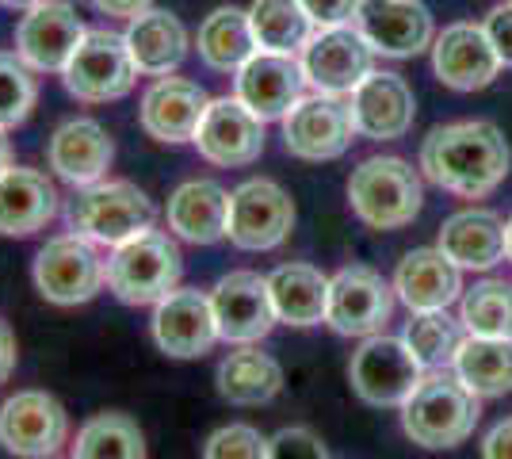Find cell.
Listing matches in <instances>:
<instances>
[{"label": "cell", "mask_w": 512, "mask_h": 459, "mask_svg": "<svg viewBox=\"0 0 512 459\" xmlns=\"http://www.w3.org/2000/svg\"><path fill=\"white\" fill-rule=\"evenodd\" d=\"M111 161H115V142H111L104 123H96L88 115L65 119L46 142L50 173L65 184H73V188H88L96 180H107Z\"/></svg>", "instance_id": "cell-23"}, {"label": "cell", "mask_w": 512, "mask_h": 459, "mask_svg": "<svg viewBox=\"0 0 512 459\" xmlns=\"http://www.w3.org/2000/svg\"><path fill=\"white\" fill-rule=\"evenodd\" d=\"M268 459H329V452L314 429L291 425V429H279L276 437H268Z\"/></svg>", "instance_id": "cell-39"}, {"label": "cell", "mask_w": 512, "mask_h": 459, "mask_svg": "<svg viewBox=\"0 0 512 459\" xmlns=\"http://www.w3.org/2000/svg\"><path fill=\"white\" fill-rule=\"evenodd\" d=\"M85 20L69 0H39L16 23V54L35 73H62L85 39Z\"/></svg>", "instance_id": "cell-15"}, {"label": "cell", "mask_w": 512, "mask_h": 459, "mask_svg": "<svg viewBox=\"0 0 512 459\" xmlns=\"http://www.w3.org/2000/svg\"><path fill=\"white\" fill-rule=\"evenodd\" d=\"M62 85L81 104H111L130 96L138 85V66L130 58L127 39L107 27H88L69 66L62 69Z\"/></svg>", "instance_id": "cell-6"}, {"label": "cell", "mask_w": 512, "mask_h": 459, "mask_svg": "<svg viewBox=\"0 0 512 459\" xmlns=\"http://www.w3.org/2000/svg\"><path fill=\"white\" fill-rule=\"evenodd\" d=\"M16 161H12V142H8V131H0V173L4 169H12Z\"/></svg>", "instance_id": "cell-45"}, {"label": "cell", "mask_w": 512, "mask_h": 459, "mask_svg": "<svg viewBox=\"0 0 512 459\" xmlns=\"http://www.w3.org/2000/svg\"><path fill=\"white\" fill-rule=\"evenodd\" d=\"M207 295H211L218 337L226 345H256L279 322L272 291H268V276H260V272H249V268L226 272Z\"/></svg>", "instance_id": "cell-14"}, {"label": "cell", "mask_w": 512, "mask_h": 459, "mask_svg": "<svg viewBox=\"0 0 512 459\" xmlns=\"http://www.w3.org/2000/svg\"><path fill=\"white\" fill-rule=\"evenodd\" d=\"M306 85L325 96H352L360 81L375 69V50L360 31L348 27H318L299 54Z\"/></svg>", "instance_id": "cell-12"}, {"label": "cell", "mask_w": 512, "mask_h": 459, "mask_svg": "<svg viewBox=\"0 0 512 459\" xmlns=\"http://www.w3.org/2000/svg\"><path fill=\"white\" fill-rule=\"evenodd\" d=\"M306 88L310 85H306L299 54L256 50L253 58L234 73V96L264 123L283 119L306 96Z\"/></svg>", "instance_id": "cell-18"}, {"label": "cell", "mask_w": 512, "mask_h": 459, "mask_svg": "<svg viewBox=\"0 0 512 459\" xmlns=\"http://www.w3.org/2000/svg\"><path fill=\"white\" fill-rule=\"evenodd\" d=\"M31 276L46 303L85 306L107 287V261L100 257V245L69 230V234L50 238L35 253Z\"/></svg>", "instance_id": "cell-7"}, {"label": "cell", "mask_w": 512, "mask_h": 459, "mask_svg": "<svg viewBox=\"0 0 512 459\" xmlns=\"http://www.w3.org/2000/svg\"><path fill=\"white\" fill-rule=\"evenodd\" d=\"M482 459H512V417L497 421L482 440Z\"/></svg>", "instance_id": "cell-42"}, {"label": "cell", "mask_w": 512, "mask_h": 459, "mask_svg": "<svg viewBox=\"0 0 512 459\" xmlns=\"http://www.w3.org/2000/svg\"><path fill=\"white\" fill-rule=\"evenodd\" d=\"M73 459H146V433L127 414H96L73 437Z\"/></svg>", "instance_id": "cell-34"}, {"label": "cell", "mask_w": 512, "mask_h": 459, "mask_svg": "<svg viewBox=\"0 0 512 459\" xmlns=\"http://www.w3.org/2000/svg\"><path fill=\"white\" fill-rule=\"evenodd\" d=\"M195 50L203 58V66L214 73H237L256 54L253 27H249V12L237 4H222L214 8L207 20L199 23L195 35Z\"/></svg>", "instance_id": "cell-30"}, {"label": "cell", "mask_w": 512, "mask_h": 459, "mask_svg": "<svg viewBox=\"0 0 512 459\" xmlns=\"http://www.w3.org/2000/svg\"><path fill=\"white\" fill-rule=\"evenodd\" d=\"M153 341L172 360H199L222 341L214 326L211 295L199 287H176L153 306Z\"/></svg>", "instance_id": "cell-17"}, {"label": "cell", "mask_w": 512, "mask_h": 459, "mask_svg": "<svg viewBox=\"0 0 512 459\" xmlns=\"http://www.w3.org/2000/svg\"><path fill=\"white\" fill-rule=\"evenodd\" d=\"M92 8L100 16H115V20H134L146 8H153V0H92Z\"/></svg>", "instance_id": "cell-43"}, {"label": "cell", "mask_w": 512, "mask_h": 459, "mask_svg": "<svg viewBox=\"0 0 512 459\" xmlns=\"http://www.w3.org/2000/svg\"><path fill=\"white\" fill-rule=\"evenodd\" d=\"M505 257L512 261V215H509V222H505Z\"/></svg>", "instance_id": "cell-46"}, {"label": "cell", "mask_w": 512, "mask_h": 459, "mask_svg": "<svg viewBox=\"0 0 512 459\" xmlns=\"http://www.w3.org/2000/svg\"><path fill=\"white\" fill-rule=\"evenodd\" d=\"M394 314V287L367 264H348L329 280L325 326L341 337H371L383 333Z\"/></svg>", "instance_id": "cell-13"}, {"label": "cell", "mask_w": 512, "mask_h": 459, "mask_svg": "<svg viewBox=\"0 0 512 459\" xmlns=\"http://www.w3.org/2000/svg\"><path fill=\"white\" fill-rule=\"evenodd\" d=\"M283 146L299 161H337L352 138H356V119L344 96H302L283 119Z\"/></svg>", "instance_id": "cell-11"}, {"label": "cell", "mask_w": 512, "mask_h": 459, "mask_svg": "<svg viewBox=\"0 0 512 459\" xmlns=\"http://www.w3.org/2000/svg\"><path fill=\"white\" fill-rule=\"evenodd\" d=\"M192 146L203 161H211L218 169L253 165L264 153V119H256L237 96H218L203 111Z\"/></svg>", "instance_id": "cell-16"}, {"label": "cell", "mask_w": 512, "mask_h": 459, "mask_svg": "<svg viewBox=\"0 0 512 459\" xmlns=\"http://www.w3.org/2000/svg\"><path fill=\"white\" fill-rule=\"evenodd\" d=\"M16 360H20L16 333H12V326L0 318V383H8V379H12V372H16Z\"/></svg>", "instance_id": "cell-44"}, {"label": "cell", "mask_w": 512, "mask_h": 459, "mask_svg": "<svg viewBox=\"0 0 512 459\" xmlns=\"http://www.w3.org/2000/svg\"><path fill=\"white\" fill-rule=\"evenodd\" d=\"M172 238L192 245H214L226 238L230 222V192L218 180H184L165 207Z\"/></svg>", "instance_id": "cell-27"}, {"label": "cell", "mask_w": 512, "mask_h": 459, "mask_svg": "<svg viewBox=\"0 0 512 459\" xmlns=\"http://www.w3.org/2000/svg\"><path fill=\"white\" fill-rule=\"evenodd\" d=\"M512 150L486 119L436 127L421 142V173L451 196L482 199L509 176Z\"/></svg>", "instance_id": "cell-1"}, {"label": "cell", "mask_w": 512, "mask_h": 459, "mask_svg": "<svg viewBox=\"0 0 512 459\" xmlns=\"http://www.w3.org/2000/svg\"><path fill=\"white\" fill-rule=\"evenodd\" d=\"M459 322L474 337H512V284L482 280L463 295Z\"/></svg>", "instance_id": "cell-36"}, {"label": "cell", "mask_w": 512, "mask_h": 459, "mask_svg": "<svg viewBox=\"0 0 512 459\" xmlns=\"http://www.w3.org/2000/svg\"><path fill=\"white\" fill-rule=\"evenodd\" d=\"M432 69L440 77V85L455 92H478L493 85V77L501 73V58L493 50L490 35L482 23H451L432 39Z\"/></svg>", "instance_id": "cell-19"}, {"label": "cell", "mask_w": 512, "mask_h": 459, "mask_svg": "<svg viewBox=\"0 0 512 459\" xmlns=\"http://www.w3.org/2000/svg\"><path fill=\"white\" fill-rule=\"evenodd\" d=\"M39 104V77L16 50H0V131H16Z\"/></svg>", "instance_id": "cell-37"}, {"label": "cell", "mask_w": 512, "mask_h": 459, "mask_svg": "<svg viewBox=\"0 0 512 459\" xmlns=\"http://www.w3.org/2000/svg\"><path fill=\"white\" fill-rule=\"evenodd\" d=\"M62 207L54 180L43 169L12 165L0 173V238H31L46 230Z\"/></svg>", "instance_id": "cell-24"}, {"label": "cell", "mask_w": 512, "mask_h": 459, "mask_svg": "<svg viewBox=\"0 0 512 459\" xmlns=\"http://www.w3.org/2000/svg\"><path fill=\"white\" fill-rule=\"evenodd\" d=\"M440 249L459 268L486 272V268H493L505 257V222H501L497 211H486V207L455 211L440 226Z\"/></svg>", "instance_id": "cell-28"}, {"label": "cell", "mask_w": 512, "mask_h": 459, "mask_svg": "<svg viewBox=\"0 0 512 459\" xmlns=\"http://www.w3.org/2000/svg\"><path fill=\"white\" fill-rule=\"evenodd\" d=\"M153 222H157L153 199L134 180H111V176L77 188V196L65 207V226L100 249H115L146 234L153 230Z\"/></svg>", "instance_id": "cell-2"}, {"label": "cell", "mask_w": 512, "mask_h": 459, "mask_svg": "<svg viewBox=\"0 0 512 459\" xmlns=\"http://www.w3.org/2000/svg\"><path fill=\"white\" fill-rule=\"evenodd\" d=\"M211 104V96L188 77H153L150 88L138 100V123L153 142L180 146L192 142L199 131V119Z\"/></svg>", "instance_id": "cell-20"}, {"label": "cell", "mask_w": 512, "mask_h": 459, "mask_svg": "<svg viewBox=\"0 0 512 459\" xmlns=\"http://www.w3.org/2000/svg\"><path fill=\"white\" fill-rule=\"evenodd\" d=\"M451 372L478 398H501L512 391V337H474L467 333L455 352Z\"/></svg>", "instance_id": "cell-32"}, {"label": "cell", "mask_w": 512, "mask_h": 459, "mask_svg": "<svg viewBox=\"0 0 512 459\" xmlns=\"http://www.w3.org/2000/svg\"><path fill=\"white\" fill-rule=\"evenodd\" d=\"M352 27L383 58H413L432 46V12L421 0H363Z\"/></svg>", "instance_id": "cell-21"}, {"label": "cell", "mask_w": 512, "mask_h": 459, "mask_svg": "<svg viewBox=\"0 0 512 459\" xmlns=\"http://www.w3.org/2000/svg\"><path fill=\"white\" fill-rule=\"evenodd\" d=\"M276 318L287 326H321L329 306V276H321L314 264H279L268 276Z\"/></svg>", "instance_id": "cell-29"}, {"label": "cell", "mask_w": 512, "mask_h": 459, "mask_svg": "<svg viewBox=\"0 0 512 459\" xmlns=\"http://www.w3.org/2000/svg\"><path fill=\"white\" fill-rule=\"evenodd\" d=\"M184 257L165 230H146L107 253V291L127 306H157L180 287Z\"/></svg>", "instance_id": "cell-4"}, {"label": "cell", "mask_w": 512, "mask_h": 459, "mask_svg": "<svg viewBox=\"0 0 512 459\" xmlns=\"http://www.w3.org/2000/svg\"><path fill=\"white\" fill-rule=\"evenodd\" d=\"M203 459H268V440L253 425H222L203 444Z\"/></svg>", "instance_id": "cell-38"}, {"label": "cell", "mask_w": 512, "mask_h": 459, "mask_svg": "<svg viewBox=\"0 0 512 459\" xmlns=\"http://www.w3.org/2000/svg\"><path fill=\"white\" fill-rule=\"evenodd\" d=\"M127 50L142 77H169L184 66L188 50H192V35L184 20L169 12V8H146L142 16L127 20Z\"/></svg>", "instance_id": "cell-25"}, {"label": "cell", "mask_w": 512, "mask_h": 459, "mask_svg": "<svg viewBox=\"0 0 512 459\" xmlns=\"http://www.w3.org/2000/svg\"><path fill=\"white\" fill-rule=\"evenodd\" d=\"M348 108L356 119V134L371 138V142L406 138L413 131V119H417V100H413V88L406 85V77L375 73V69L348 96Z\"/></svg>", "instance_id": "cell-22"}, {"label": "cell", "mask_w": 512, "mask_h": 459, "mask_svg": "<svg viewBox=\"0 0 512 459\" xmlns=\"http://www.w3.org/2000/svg\"><path fill=\"white\" fill-rule=\"evenodd\" d=\"M69 444V414L46 391H16L0 402V448L16 459H54Z\"/></svg>", "instance_id": "cell-10"}, {"label": "cell", "mask_w": 512, "mask_h": 459, "mask_svg": "<svg viewBox=\"0 0 512 459\" xmlns=\"http://www.w3.org/2000/svg\"><path fill=\"white\" fill-rule=\"evenodd\" d=\"M406 341L425 372H444L455 364V352L463 345V322L448 310H413L406 322Z\"/></svg>", "instance_id": "cell-35"}, {"label": "cell", "mask_w": 512, "mask_h": 459, "mask_svg": "<svg viewBox=\"0 0 512 459\" xmlns=\"http://www.w3.org/2000/svg\"><path fill=\"white\" fill-rule=\"evenodd\" d=\"M486 27V35H490L493 50H497V58H501V66L512 69V0L509 4H497L490 16L482 20Z\"/></svg>", "instance_id": "cell-41"}, {"label": "cell", "mask_w": 512, "mask_h": 459, "mask_svg": "<svg viewBox=\"0 0 512 459\" xmlns=\"http://www.w3.org/2000/svg\"><path fill=\"white\" fill-rule=\"evenodd\" d=\"M482 417L478 394L470 391L467 383L448 368L444 372H428L417 391L406 398L402 406V429L413 444H421L428 452L440 448H455L474 433Z\"/></svg>", "instance_id": "cell-3"}, {"label": "cell", "mask_w": 512, "mask_h": 459, "mask_svg": "<svg viewBox=\"0 0 512 459\" xmlns=\"http://www.w3.org/2000/svg\"><path fill=\"white\" fill-rule=\"evenodd\" d=\"M245 12H249L256 50L302 54V46L310 43V35L318 31L299 0H253Z\"/></svg>", "instance_id": "cell-33"}, {"label": "cell", "mask_w": 512, "mask_h": 459, "mask_svg": "<svg viewBox=\"0 0 512 459\" xmlns=\"http://www.w3.org/2000/svg\"><path fill=\"white\" fill-rule=\"evenodd\" d=\"M348 203L375 230H402L421 215L425 188L402 157H367L348 176Z\"/></svg>", "instance_id": "cell-5"}, {"label": "cell", "mask_w": 512, "mask_h": 459, "mask_svg": "<svg viewBox=\"0 0 512 459\" xmlns=\"http://www.w3.org/2000/svg\"><path fill=\"white\" fill-rule=\"evenodd\" d=\"M283 391V368L256 345H237L218 364V394L234 406H264Z\"/></svg>", "instance_id": "cell-31"}, {"label": "cell", "mask_w": 512, "mask_h": 459, "mask_svg": "<svg viewBox=\"0 0 512 459\" xmlns=\"http://www.w3.org/2000/svg\"><path fill=\"white\" fill-rule=\"evenodd\" d=\"M299 4L314 20V27H348V23H356L363 0H299Z\"/></svg>", "instance_id": "cell-40"}, {"label": "cell", "mask_w": 512, "mask_h": 459, "mask_svg": "<svg viewBox=\"0 0 512 459\" xmlns=\"http://www.w3.org/2000/svg\"><path fill=\"white\" fill-rule=\"evenodd\" d=\"M394 295L413 310H448L463 295V268L448 253L436 249H413L402 257L394 272Z\"/></svg>", "instance_id": "cell-26"}, {"label": "cell", "mask_w": 512, "mask_h": 459, "mask_svg": "<svg viewBox=\"0 0 512 459\" xmlns=\"http://www.w3.org/2000/svg\"><path fill=\"white\" fill-rule=\"evenodd\" d=\"M0 4H4V8H31V4H39V0H0Z\"/></svg>", "instance_id": "cell-47"}, {"label": "cell", "mask_w": 512, "mask_h": 459, "mask_svg": "<svg viewBox=\"0 0 512 459\" xmlns=\"http://www.w3.org/2000/svg\"><path fill=\"white\" fill-rule=\"evenodd\" d=\"M295 230V199L268 176H253L230 192L226 238L245 253L279 249Z\"/></svg>", "instance_id": "cell-8"}, {"label": "cell", "mask_w": 512, "mask_h": 459, "mask_svg": "<svg viewBox=\"0 0 512 459\" xmlns=\"http://www.w3.org/2000/svg\"><path fill=\"white\" fill-rule=\"evenodd\" d=\"M348 379H352V391L360 394L367 406H406V398L425 379V368L402 337L371 333V337H363L360 349L352 352Z\"/></svg>", "instance_id": "cell-9"}]
</instances>
